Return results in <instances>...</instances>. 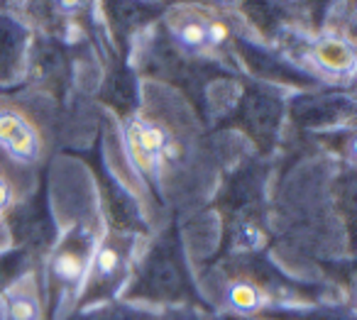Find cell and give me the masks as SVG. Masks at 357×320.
Masks as SVG:
<instances>
[{
	"instance_id": "obj_1",
	"label": "cell",
	"mask_w": 357,
	"mask_h": 320,
	"mask_svg": "<svg viewBox=\"0 0 357 320\" xmlns=\"http://www.w3.org/2000/svg\"><path fill=\"white\" fill-rule=\"evenodd\" d=\"M56 137L54 108L50 96L0 98V159L35 174V167L52 157Z\"/></svg>"
},
{
	"instance_id": "obj_2",
	"label": "cell",
	"mask_w": 357,
	"mask_h": 320,
	"mask_svg": "<svg viewBox=\"0 0 357 320\" xmlns=\"http://www.w3.org/2000/svg\"><path fill=\"white\" fill-rule=\"evenodd\" d=\"M128 298L147 300V303H191L196 300L194 286H191L189 271L184 264V247L172 227L159 232L152 247L144 252V259L139 264L132 286H130Z\"/></svg>"
},
{
	"instance_id": "obj_3",
	"label": "cell",
	"mask_w": 357,
	"mask_h": 320,
	"mask_svg": "<svg viewBox=\"0 0 357 320\" xmlns=\"http://www.w3.org/2000/svg\"><path fill=\"white\" fill-rule=\"evenodd\" d=\"M284 110L287 105L277 91H272L269 86L250 84L248 89H243L235 105V120L243 132L257 144L259 152L269 154L279 139Z\"/></svg>"
},
{
	"instance_id": "obj_4",
	"label": "cell",
	"mask_w": 357,
	"mask_h": 320,
	"mask_svg": "<svg viewBox=\"0 0 357 320\" xmlns=\"http://www.w3.org/2000/svg\"><path fill=\"white\" fill-rule=\"evenodd\" d=\"M130 250H132V235L110 230L108 235L100 237L84 284V305L108 300L120 289V284H125L132 257Z\"/></svg>"
},
{
	"instance_id": "obj_5",
	"label": "cell",
	"mask_w": 357,
	"mask_h": 320,
	"mask_svg": "<svg viewBox=\"0 0 357 320\" xmlns=\"http://www.w3.org/2000/svg\"><path fill=\"white\" fill-rule=\"evenodd\" d=\"M8 240H13L15 250L25 252L32 261L50 257L52 247L56 245V225L52 213L47 211L45 198L37 191L30 201L15 206L6 218Z\"/></svg>"
},
{
	"instance_id": "obj_6",
	"label": "cell",
	"mask_w": 357,
	"mask_h": 320,
	"mask_svg": "<svg viewBox=\"0 0 357 320\" xmlns=\"http://www.w3.org/2000/svg\"><path fill=\"white\" fill-rule=\"evenodd\" d=\"M264 188V167L259 159L240 167L220 191V211L233 225L259 222V203Z\"/></svg>"
},
{
	"instance_id": "obj_7",
	"label": "cell",
	"mask_w": 357,
	"mask_h": 320,
	"mask_svg": "<svg viewBox=\"0 0 357 320\" xmlns=\"http://www.w3.org/2000/svg\"><path fill=\"white\" fill-rule=\"evenodd\" d=\"M25 74L37 86V93H45L50 98L59 96V91L69 81V59L64 45L52 35H40L27 52Z\"/></svg>"
},
{
	"instance_id": "obj_8",
	"label": "cell",
	"mask_w": 357,
	"mask_h": 320,
	"mask_svg": "<svg viewBox=\"0 0 357 320\" xmlns=\"http://www.w3.org/2000/svg\"><path fill=\"white\" fill-rule=\"evenodd\" d=\"M298 128L323 130L340 125L355 115V100L350 93H301L289 105Z\"/></svg>"
},
{
	"instance_id": "obj_9",
	"label": "cell",
	"mask_w": 357,
	"mask_h": 320,
	"mask_svg": "<svg viewBox=\"0 0 357 320\" xmlns=\"http://www.w3.org/2000/svg\"><path fill=\"white\" fill-rule=\"evenodd\" d=\"M233 49H235V54H238V59L243 61L245 69L262 81L284 84V86H301V89H313V86H318L316 76L301 74V71L294 69L289 61H284L282 56L259 49L257 45H252V42L245 40V37H235Z\"/></svg>"
},
{
	"instance_id": "obj_10",
	"label": "cell",
	"mask_w": 357,
	"mask_h": 320,
	"mask_svg": "<svg viewBox=\"0 0 357 320\" xmlns=\"http://www.w3.org/2000/svg\"><path fill=\"white\" fill-rule=\"evenodd\" d=\"M100 100L113 110L118 118H130L139 108V81L128 64H118L103 76Z\"/></svg>"
},
{
	"instance_id": "obj_11",
	"label": "cell",
	"mask_w": 357,
	"mask_h": 320,
	"mask_svg": "<svg viewBox=\"0 0 357 320\" xmlns=\"http://www.w3.org/2000/svg\"><path fill=\"white\" fill-rule=\"evenodd\" d=\"M30 37L22 22L10 15H0V84H8L25 71Z\"/></svg>"
},
{
	"instance_id": "obj_12",
	"label": "cell",
	"mask_w": 357,
	"mask_h": 320,
	"mask_svg": "<svg viewBox=\"0 0 357 320\" xmlns=\"http://www.w3.org/2000/svg\"><path fill=\"white\" fill-rule=\"evenodd\" d=\"M303 56H311V61L323 71V74H335V76H352V66H355V49L342 35H323L303 52Z\"/></svg>"
},
{
	"instance_id": "obj_13",
	"label": "cell",
	"mask_w": 357,
	"mask_h": 320,
	"mask_svg": "<svg viewBox=\"0 0 357 320\" xmlns=\"http://www.w3.org/2000/svg\"><path fill=\"white\" fill-rule=\"evenodd\" d=\"M0 320H45V310L40 305L35 276L25 274L3 291Z\"/></svg>"
},
{
	"instance_id": "obj_14",
	"label": "cell",
	"mask_w": 357,
	"mask_h": 320,
	"mask_svg": "<svg viewBox=\"0 0 357 320\" xmlns=\"http://www.w3.org/2000/svg\"><path fill=\"white\" fill-rule=\"evenodd\" d=\"M105 10L110 13V25H113L115 35H130L137 32L139 27H144L152 20V13H164V6H139V3H110L105 6Z\"/></svg>"
},
{
	"instance_id": "obj_15",
	"label": "cell",
	"mask_w": 357,
	"mask_h": 320,
	"mask_svg": "<svg viewBox=\"0 0 357 320\" xmlns=\"http://www.w3.org/2000/svg\"><path fill=\"white\" fill-rule=\"evenodd\" d=\"M159 315L149 313V310L130 308V305H100L89 313H79L69 320H157Z\"/></svg>"
},
{
	"instance_id": "obj_16",
	"label": "cell",
	"mask_w": 357,
	"mask_h": 320,
	"mask_svg": "<svg viewBox=\"0 0 357 320\" xmlns=\"http://www.w3.org/2000/svg\"><path fill=\"white\" fill-rule=\"evenodd\" d=\"M211 320H248L243 315H230V313H223V315H213Z\"/></svg>"
}]
</instances>
